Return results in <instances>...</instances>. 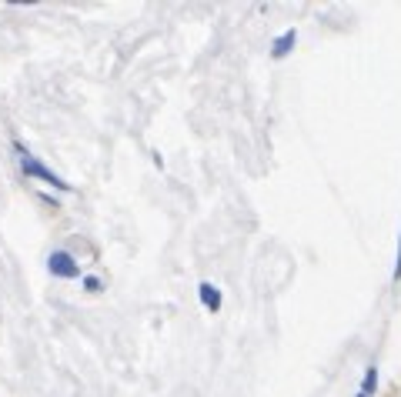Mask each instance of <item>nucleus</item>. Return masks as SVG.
<instances>
[{
	"instance_id": "nucleus-1",
	"label": "nucleus",
	"mask_w": 401,
	"mask_h": 397,
	"mask_svg": "<svg viewBox=\"0 0 401 397\" xmlns=\"http://www.w3.org/2000/svg\"><path fill=\"white\" fill-rule=\"evenodd\" d=\"M17 164H20V170H24L27 177H37V181H44V183H50V187H57V190H71V183L64 181V177H57L50 167H44L37 157H31V153L24 151L20 144H17Z\"/></svg>"
},
{
	"instance_id": "nucleus-2",
	"label": "nucleus",
	"mask_w": 401,
	"mask_h": 397,
	"mask_svg": "<svg viewBox=\"0 0 401 397\" xmlns=\"http://www.w3.org/2000/svg\"><path fill=\"white\" fill-rule=\"evenodd\" d=\"M47 271H50V277L74 280V277H80V264L74 260V254H67V250H54V254L47 257Z\"/></svg>"
},
{
	"instance_id": "nucleus-3",
	"label": "nucleus",
	"mask_w": 401,
	"mask_h": 397,
	"mask_svg": "<svg viewBox=\"0 0 401 397\" xmlns=\"http://www.w3.org/2000/svg\"><path fill=\"white\" fill-rule=\"evenodd\" d=\"M198 294H200V304L207 307L211 314H217V310H221V290H217L211 280H200V284H198Z\"/></svg>"
},
{
	"instance_id": "nucleus-4",
	"label": "nucleus",
	"mask_w": 401,
	"mask_h": 397,
	"mask_svg": "<svg viewBox=\"0 0 401 397\" xmlns=\"http://www.w3.org/2000/svg\"><path fill=\"white\" fill-rule=\"evenodd\" d=\"M294 44H298V31H284L278 37V40H275V47H271V57H275V61H281V57H288V54H291L294 50Z\"/></svg>"
},
{
	"instance_id": "nucleus-5",
	"label": "nucleus",
	"mask_w": 401,
	"mask_h": 397,
	"mask_svg": "<svg viewBox=\"0 0 401 397\" xmlns=\"http://www.w3.org/2000/svg\"><path fill=\"white\" fill-rule=\"evenodd\" d=\"M374 391H378V367L371 364L368 370H365V381H361V391H358V397H374Z\"/></svg>"
},
{
	"instance_id": "nucleus-6",
	"label": "nucleus",
	"mask_w": 401,
	"mask_h": 397,
	"mask_svg": "<svg viewBox=\"0 0 401 397\" xmlns=\"http://www.w3.org/2000/svg\"><path fill=\"white\" fill-rule=\"evenodd\" d=\"M84 290H87V294H97V290H101V277H84Z\"/></svg>"
},
{
	"instance_id": "nucleus-7",
	"label": "nucleus",
	"mask_w": 401,
	"mask_h": 397,
	"mask_svg": "<svg viewBox=\"0 0 401 397\" xmlns=\"http://www.w3.org/2000/svg\"><path fill=\"white\" fill-rule=\"evenodd\" d=\"M391 277H395V280H401V237H398V264H395V274H391Z\"/></svg>"
}]
</instances>
